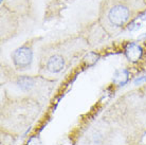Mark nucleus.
<instances>
[{
    "mask_svg": "<svg viewBox=\"0 0 146 145\" xmlns=\"http://www.w3.org/2000/svg\"><path fill=\"white\" fill-rule=\"evenodd\" d=\"M88 48L89 40L83 33L44 45L40 52L38 74L40 77L52 82L58 80L73 61Z\"/></svg>",
    "mask_w": 146,
    "mask_h": 145,
    "instance_id": "nucleus-1",
    "label": "nucleus"
},
{
    "mask_svg": "<svg viewBox=\"0 0 146 145\" xmlns=\"http://www.w3.org/2000/svg\"><path fill=\"white\" fill-rule=\"evenodd\" d=\"M145 11L144 0H102L98 22L108 36L113 37L123 32Z\"/></svg>",
    "mask_w": 146,
    "mask_h": 145,
    "instance_id": "nucleus-2",
    "label": "nucleus"
},
{
    "mask_svg": "<svg viewBox=\"0 0 146 145\" xmlns=\"http://www.w3.org/2000/svg\"><path fill=\"white\" fill-rule=\"evenodd\" d=\"M40 110L39 102L32 96L7 100L2 105V124L22 129L36 119Z\"/></svg>",
    "mask_w": 146,
    "mask_h": 145,
    "instance_id": "nucleus-3",
    "label": "nucleus"
},
{
    "mask_svg": "<svg viewBox=\"0 0 146 145\" xmlns=\"http://www.w3.org/2000/svg\"><path fill=\"white\" fill-rule=\"evenodd\" d=\"M40 38H32L27 40L21 46L16 48L11 53V59L14 69L17 72H25L31 69L34 58V45Z\"/></svg>",
    "mask_w": 146,
    "mask_h": 145,
    "instance_id": "nucleus-4",
    "label": "nucleus"
},
{
    "mask_svg": "<svg viewBox=\"0 0 146 145\" xmlns=\"http://www.w3.org/2000/svg\"><path fill=\"white\" fill-rule=\"evenodd\" d=\"M20 16L1 5L0 9V35L1 43H5L14 37L19 30Z\"/></svg>",
    "mask_w": 146,
    "mask_h": 145,
    "instance_id": "nucleus-5",
    "label": "nucleus"
},
{
    "mask_svg": "<svg viewBox=\"0 0 146 145\" xmlns=\"http://www.w3.org/2000/svg\"><path fill=\"white\" fill-rule=\"evenodd\" d=\"M2 5L20 17H29L32 12V0H3Z\"/></svg>",
    "mask_w": 146,
    "mask_h": 145,
    "instance_id": "nucleus-6",
    "label": "nucleus"
},
{
    "mask_svg": "<svg viewBox=\"0 0 146 145\" xmlns=\"http://www.w3.org/2000/svg\"><path fill=\"white\" fill-rule=\"evenodd\" d=\"M144 1H145V2H146V0H144Z\"/></svg>",
    "mask_w": 146,
    "mask_h": 145,
    "instance_id": "nucleus-7",
    "label": "nucleus"
}]
</instances>
